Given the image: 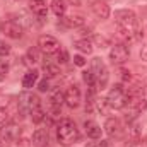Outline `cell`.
<instances>
[{"label": "cell", "mask_w": 147, "mask_h": 147, "mask_svg": "<svg viewBox=\"0 0 147 147\" xmlns=\"http://www.w3.org/2000/svg\"><path fill=\"white\" fill-rule=\"evenodd\" d=\"M118 17V38L121 41H135L144 36L139 28V19L132 10H120Z\"/></svg>", "instance_id": "6da1fadb"}, {"label": "cell", "mask_w": 147, "mask_h": 147, "mask_svg": "<svg viewBox=\"0 0 147 147\" xmlns=\"http://www.w3.org/2000/svg\"><path fill=\"white\" fill-rule=\"evenodd\" d=\"M57 137H58V142L63 144V146H70V144L79 142L80 134H79V128H77L75 121L70 120V118H63V120L58 123Z\"/></svg>", "instance_id": "7a4b0ae2"}, {"label": "cell", "mask_w": 147, "mask_h": 147, "mask_svg": "<svg viewBox=\"0 0 147 147\" xmlns=\"http://www.w3.org/2000/svg\"><path fill=\"white\" fill-rule=\"evenodd\" d=\"M108 105H110L111 110H123L127 106V91L121 87V86H115L113 89H110L108 92V98H106Z\"/></svg>", "instance_id": "3957f363"}, {"label": "cell", "mask_w": 147, "mask_h": 147, "mask_svg": "<svg viewBox=\"0 0 147 147\" xmlns=\"http://www.w3.org/2000/svg\"><path fill=\"white\" fill-rule=\"evenodd\" d=\"M92 74L96 75V86L99 89H105L106 84H108V79H110V74H108V69L105 65V62L101 58H92Z\"/></svg>", "instance_id": "277c9868"}, {"label": "cell", "mask_w": 147, "mask_h": 147, "mask_svg": "<svg viewBox=\"0 0 147 147\" xmlns=\"http://www.w3.org/2000/svg\"><path fill=\"white\" fill-rule=\"evenodd\" d=\"M38 48H39V51H43L46 55H55L62 50V45L57 38L50 36V34H43L38 39Z\"/></svg>", "instance_id": "5b68a950"}, {"label": "cell", "mask_w": 147, "mask_h": 147, "mask_svg": "<svg viewBox=\"0 0 147 147\" xmlns=\"http://www.w3.org/2000/svg\"><path fill=\"white\" fill-rule=\"evenodd\" d=\"M38 106H41V103H39V98H38L36 94H33V92H22L21 96H19V111L21 113H29L31 110H34Z\"/></svg>", "instance_id": "8992f818"}, {"label": "cell", "mask_w": 147, "mask_h": 147, "mask_svg": "<svg viewBox=\"0 0 147 147\" xmlns=\"http://www.w3.org/2000/svg\"><path fill=\"white\" fill-rule=\"evenodd\" d=\"M130 57V50L125 45H115L110 50V60L113 65H121L128 60Z\"/></svg>", "instance_id": "52a82bcc"}, {"label": "cell", "mask_w": 147, "mask_h": 147, "mask_svg": "<svg viewBox=\"0 0 147 147\" xmlns=\"http://www.w3.org/2000/svg\"><path fill=\"white\" fill-rule=\"evenodd\" d=\"M63 98H65V103H67L69 108H79L80 106L82 94H80V89L77 86H69L65 94H63Z\"/></svg>", "instance_id": "ba28073f"}, {"label": "cell", "mask_w": 147, "mask_h": 147, "mask_svg": "<svg viewBox=\"0 0 147 147\" xmlns=\"http://www.w3.org/2000/svg\"><path fill=\"white\" fill-rule=\"evenodd\" d=\"M91 10H92V14L98 17V19H108L111 14L110 10V5L106 3V2H103V0H96V2H92L91 3Z\"/></svg>", "instance_id": "9c48e42d"}, {"label": "cell", "mask_w": 147, "mask_h": 147, "mask_svg": "<svg viewBox=\"0 0 147 147\" xmlns=\"http://www.w3.org/2000/svg\"><path fill=\"white\" fill-rule=\"evenodd\" d=\"M2 31L5 33L7 38H12V39H19V38L22 36V26L19 22H14V21L5 22L3 28H2Z\"/></svg>", "instance_id": "30bf717a"}, {"label": "cell", "mask_w": 147, "mask_h": 147, "mask_svg": "<svg viewBox=\"0 0 147 147\" xmlns=\"http://www.w3.org/2000/svg\"><path fill=\"white\" fill-rule=\"evenodd\" d=\"M84 128H86V134H87L89 139H94V140L101 139L103 128H101L94 120H86V121H84Z\"/></svg>", "instance_id": "8fae6325"}, {"label": "cell", "mask_w": 147, "mask_h": 147, "mask_svg": "<svg viewBox=\"0 0 147 147\" xmlns=\"http://www.w3.org/2000/svg\"><path fill=\"white\" fill-rule=\"evenodd\" d=\"M19 134H21V130L16 125H9V127H5V130H2L0 137L5 144H14L19 139Z\"/></svg>", "instance_id": "7c38bea8"}, {"label": "cell", "mask_w": 147, "mask_h": 147, "mask_svg": "<svg viewBox=\"0 0 147 147\" xmlns=\"http://www.w3.org/2000/svg\"><path fill=\"white\" fill-rule=\"evenodd\" d=\"M62 22L67 26V28H82L84 26V22H86V19L80 16V14H72V16H63L62 17Z\"/></svg>", "instance_id": "4fadbf2b"}, {"label": "cell", "mask_w": 147, "mask_h": 147, "mask_svg": "<svg viewBox=\"0 0 147 147\" xmlns=\"http://www.w3.org/2000/svg\"><path fill=\"white\" fill-rule=\"evenodd\" d=\"M105 132L110 135V137H115L121 132V121L118 118H108L106 123H105Z\"/></svg>", "instance_id": "5bb4252c"}, {"label": "cell", "mask_w": 147, "mask_h": 147, "mask_svg": "<svg viewBox=\"0 0 147 147\" xmlns=\"http://www.w3.org/2000/svg\"><path fill=\"white\" fill-rule=\"evenodd\" d=\"M33 144L36 147H46L48 146V130L46 128H36L33 134Z\"/></svg>", "instance_id": "9a60e30c"}, {"label": "cell", "mask_w": 147, "mask_h": 147, "mask_svg": "<svg viewBox=\"0 0 147 147\" xmlns=\"http://www.w3.org/2000/svg\"><path fill=\"white\" fill-rule=\"evenodd\" d=\"M29 9L33 10V14H36L38 17H45L48 12L46 2L45 0H29Z\"/></svg>", "instance_id": "2e32d148"}, {"label": "cell", "mask_w": 147, "mask_h": 147, "mask_svg": "<svg viewBox=\"0 0 147 147\" xmlns=\"http://www.w3.org/2000/svg\"><path fill=\"white\" fill-rule=\"evenodd\" d=\"M127 105L132 106L135 113H142V111L147 110V99L144 98V96H139V98H128Z\"/></svg>", "instance_id": "e0dca14e"}, {"label": "cell", "mask_w": 147, "mask_h": 147, "mask_svg": "<svg viewBox=\"0 0 147 147\" xmlns=\"http://www.w3.org/2000/svg\"><path fill=\"white\" fill-rule=\"evenodd\" d=\"M36 82H38V72L36 70H29L28 74H24V77H22V87L31 89V87H34Z\"/></svg>", "instance_id": "ac0fdd59"}, {"label": "cell", "mask_w": 147, "mask_h": 147, "mask_svg": "<svg viewBox=\"0 0 147 147\" xmlns=\"http://www.w3.org/2000/svg\"><path fill=\"white\" fill-rule=\"evenodd\" d=\"M74 46L80 51V53H92V43L87 39V38H82V39H77L75 43H74Z\"/></svg>", "instance_id": "d6986e66"}, {"label": "cell", "mask_w": 147, "mask_h": 147, "mask_svg": "<svg viewBox=\"0 0 147 147\" xmlns=\"http://www.w3.org/2000/svg\"><path fill=\"white\" fill-rule=\"evenodd\" d=\"M51 10H53L55 16L63 17L65 12H67V2H65V0H53V2H51Z\"/></svg>", "instance_id": "ffe728a7"}, {"label": "cell", "mask_w": 147, "mask_h": 147, "mask_svg": "<svg viewBox=\"0 0 147 147\" xmlns=\"http://www.w3.org/2000/svg\"><path fill=\"white\" fill-rule=\"evenodd\" d=\"M43 72H45V77H46V79H53V77H57V75L62 74L57 63H45Z\"/></svg>", "instance_id": "44dd1931"}, {"label": "cell", "mask_w": 147, "mask_h": 147, "mask_svg": "<svg viewBox=\"0 0 147 147\" xmlns=\"http://www.w3.org/2000/svg\"><path fill=\"white\" fill-rule=\"evenodd\" d=\"M39 62V48H29L26 53V63L28 65H34Z\"/></svg>", "instance_id": "7402d4cb"}, {"label": "cell", "mask_w": 147, "mask_h": 147, "mask_svg": "<svg viewBox=\"0 0 147 147\" xmlns=\"http://www.w3.org/2000/svg\"><path fill=\"white\" fill-rule=\"evenodd\" d=\"M29 115H31L33 123H41V121L46 118V113H45V110H43L41 106H38V108H34V110H31L29 111Z\"/></svg>", "instance_id": "603a6c76"}, {"label": "cell", "mask_w": 147, "mask_h": 147, "mask_svg": "<svg viewBox=\"0 0 147 147\" xmlns=\"http://www.w3.org/2000/svg\"><path fill=\"white\" fill-rule=\"evenodd\" d=\"M82 79H84V82L87 84V87H91V89L96 87V75L92 74V70H84V72H82Z\"/></svg>", "instance_id": "cb8c5ba5"}, {"label": "cell", "mask_w": 147, "mask_h": 147, "mask_svg": "<svg viewBox=\"0 0 147 147\" xmlns=\"http://www.w3.org/2000/svg\"><path fill=\"white\" fill-rule=\"evenodd\" d=\"M94 105H96L98 111H101L103 115H106V113H108V110H111L106 99H96V101H94Z\"/></svg>", "instance_id": "d4e9b609"}, {"label": "cell", "mask_w": 147, "mask_h": 147, "mask_svg": "<svg viewBox=\"0 0 147 147\" xmlns=\"http://www.w3.org/2000/svg\"><path fill=\"white\" fill-rule=\"evenodd\" d=\"M92 41H94L99 48H106V46H110V39H108V38H105V36H99V34H94Z\"/></svg>", "instance_id": "484cf974"}, {"label": "cell", "mask_w": 147, "mask_h": 147, "mask_svg": "<svg viewBox=\"0 0 147 147\" xmlns=\"http://www.w3.org/2000/svg\"><path fill=\"white\" fill-rule=\"evenodd\" d=\"M10 53V45L5 39H0V57H7Z\"/></svg>", "instance_id": "4316f807"}, {"label": "cell", "mask_w": 147, "mask_h": 147, "mask_svg": "<svg viewBox=\"0 0 147 147\" xmlns=\"http://www.w3.org/2000/svg\"><path fill=\"white\" fill-rule=\"evenodd\" d=\"M57 62H58V63H65V62H69V53H67L63 48L57 53Z\"/></svg>", "instance_id": "83f0119b"}, {"label": "cell", "mask_w": 147, "mask_h": 147, "mask_svg": "<svg viewBox=\"0 0 147 147\" xmlns=\"http://www.w3.org/2000/svg\"><path fill=\"white\" fill-rule=\"evenodd\" d=\"M9 121V113L5 108H0V127H5Z\"/></svg>", "instance_id": "f1b7e54d"}, {"label": "cell", "mask_w": 147, "mask_h": 147, "mask_svg": "<svg viewBox=\"0 0 147 147\" xmlns=\"http://www.w3.org/2000/svg\"><path fill=\"white\" fill-rule=\"evenodd\" d=\"M38 89H39L41 92L50 91V82H48V79H46V77H45L43 80H39V82H38Z\"/></svg>", "instance_id": "f546056e"}, {"label": "cell", "mask_w": 147, "mask_h": 147, "mask_svg": "<svg viewBox=\"0 0 147 147\" xmlns=\"http://www.w3.org/2000/svg\"><path fill=\"white\" fill-rule=\"evenodd\" d=\"M9 72V63L7 60H0V79H3Z\"/></svg>", "instance_id": "4dcf8cb0"}, {"label": "cell", "mask_w": 147, "mask_h": 147, "mask_svg": "<svg viewBox=\"0 0 147 147\" xmlns=\"http://www.w3.org/2000/svg\"><path fill=\"white\" fill-rule=\"evenodd\" d=\"M120 77H121V80H123L127 86H128V84H132V80H134V79H132V74L128 72V70H121Z\"/></svg>", "instance_id": "1f68e13d"}, {"label": "cell", "mask_w": 147, "mask_h": 147, "mask_svg": "<svg viewBox=\"0 0 147 147\" xmlns=\"http://www.w3.org/2000/svg\"><path fill=\"white\" fill-rule=\"evenodd\" d=\"M74 65H77V67H84V65H86L84 57H82V55H75V57H74Z\"/></svg>", "instance_id": "d6a6232c"}, {"label": "cell", "mask_w": 147, "mask_h": 147, "mask_svg": "<svg viewBox=\"0 0 147 147\" xmlns=\"http://www.w3.org/2000/svg\"><path fill=\"white\" fill-rule=\"evenodd\" d=\"M86 147H108V144L105 140H101V142H89Z\"/></svg>", "instance_id": "836d02e7"}, {"label": "cell", "mask_w": 147, "mask_h": 147, "mask_svg": "<svg viewBox=\"0 0 147 147\" xmlns=\"http://www.w3.org/2000/svg\"><path fill=\"white\" fill-rule=\"evenodd\" d=\"M140 58L147 62V45H144V46H142V50H140Z\"/></svg>", "instance_id": "e575fe53"}, {"label": "cell", "mask_w": 147, "mask_h": 147, "mask_svg": "<svg viewBox=\"0 0 147 147\" xmlns=\"http://www.w3.org/2000/svg\"><path fill=\"white\" fill-rule=\"evenodd\" d=\"M70 2H72V3H79V0H70Z\"/></svg>", "instance_id": "d590c367"}, {"label": "cell", "mask_w": 147, "mask_h": 147, "mask_svg": "<svg viewBox=\"0 0 147 147\" xmlns=\"http://www.w3.org/2000/svg\"><path fill=\"white\" fill-rule=\"evenodd\" d=\"M0 147H2V142H0Z\"/></svg>", "instance_id": "8d00e7d4"}]
</instances>
